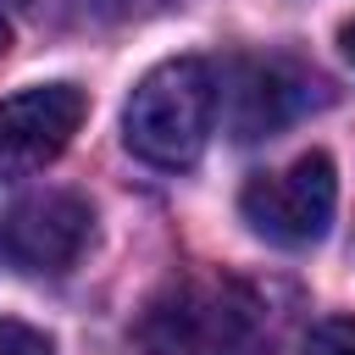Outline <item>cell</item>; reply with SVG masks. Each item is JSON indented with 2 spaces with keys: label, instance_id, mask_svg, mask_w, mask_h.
<instances>
[{
  "label": "cell",
  "instance_id": "1",
  "mask_svg": "<svg viewBox=\"0 0 355 355\" xmlns=\"http://www.w3.org/2000/svg\"><path fill=\"white\" fill-rule=\"evenodd\" d=\"M261 333V300L222 272H183L155 288L133 322L139 355H250Z\"/></svg>",
  "mask_w": 355,
  "mask_h": 355
},
{
  "label": "cell",
  "instance_id": "4",
  "mask_svg": "<svg viewBox=\"0 0 355 355\" xmlns=\"http://www.w3.org/2000/svg\"><path fill=\"white\" fill-rule=\"evenodd\" d=\"M89 233H94V211H89L83 194H72V189H33V194H22L0 216V261L11 272L61 277L89 250Z\"/></svg>",
  "mask_w": 355,
  "mask_h": 355
},
{
  "label": "cell",
  "instance_id": "2",
  "mask_svg": "<svg viewBox=\"0 0 355 355\" xmlns=\"http://www.w3.org/2000/svg\"><path fill=\"white\" fill-rule=\"evenodd\" d=\"M216 128V72L200 55H178L150 67L122 111V139L150 166H194Z\"/></svg>",
  "mask_w": 355,
  "mask_h": 355
},
{
  "label": "cell",
  "instance_id": "3",
  "mask_svg": "<svg viewBox=\"0 0 355 355\" xmlns=\"http://www.w3.org/2000/svg\"><path fill=\"white\" fill-rule=\"evenodd\" d=\"M333 205H338V172H333V161H327L322 150L288 161L283 172L250 178L244 194H239L244 222H250L261 239L283 244V250L316 244V239L327 233V222H333Z\"/></svg>",
  "mask_w": 355,
  "mask_h": 355
},
{
  "label": "cell",
  "instance_id": "5",
  "mask_svg": "<svg viewBox=\"0 0 355 355\" xmlns=\"http://www.w3.org/2000/svg\"><path fill=\"white\" fill-rule=\"evenodd\" d=\"M316 100H322V83L277 55L233 61L227 78L216 83V111H227L233 139H266V133L288 128L300 111H311Z\"/></svg>",
  "mask_w": 355,
  "mask_h": 355
},
{
  "label": "cell",
  "instance_id": "10",
  "mask_svg": "<svg viewBox=\"0 0 355 355\" xmlns=\"http://www.w3.org/2000/svg\"><path fill=\"white\" fill-rule=\"evenodd\" d=\"M338 44H344V55H349V67H355V22H344V33H338Z\"/></svg>",
  "mask_w": 355,
  "mask_h": 355
},
{
  "label": "cell",
  "instance_id": "11",
  "mask_svg": "<svg viewBox=\"0 0 355 355\" xmlns=\"http://www.w3.org/2000/svg\"><path fill=\"white\" fill-rule=\"evenodd\" d=\"M11 44V17H6V6H0V50Z\"/></svg>",
  "mask_w": 355,
  "mask_h": 355
},
{
  "label": "cell",
  "instance_id": "7",
  "mask_svg": "<svg viewBox=\"0 0 355 355\" xmlns=\"http://www.w3.org/2000/svg\"><path fill=\"white\" fill-rule=\"evenodd\" d=\"M172 6H183V0H78V11L89 22H139V17H155Z\"/></svg>",
  "mask_w": 355,
  "mask_h": 355
},
{
  "label": "cell",
  "instance_id": "6",
  "mask_svg": "<svg viewBox=\"0 0 355 355\" xmlns=\"http://www.w3.org/2000/svg\"><path fill=\"white\" fill-rule=\"evenodd\" d=\"M89 116V94L78 83H39L0 105V178H28L50 166Z\"/></svg>",
  "mask_w": 355,
  "mask_h": 355
},
{
  "label": "cell",
  "instance_id": "8",
  "mask_svg": "<svg viewBox=\"0 0 355 355\" xmlns=\"http://www.w3.org/2000/svg\"><path fill=\"white\" fill-rule=\"evenodd\" d=\"M305 355H355V316H327L311 327Z\"/></svg>",
  "mask_w": 355,
  "mask_h": 355
},
{
  "label": "cell",
  "instance_id": "9",
  "mask_svg": "<svg viewBox=\"0 0 355 355\" xmlns=\"http://www.w3.org/2000/svg\"><path fill=\"white\" fill-rule=\"evenodd\" d=\"M0 355H55V344L39 327H28V322L0 316Z\"/></svg>",
  "mask_w": 355,
  "mask_h": 355
}]
</instances>
